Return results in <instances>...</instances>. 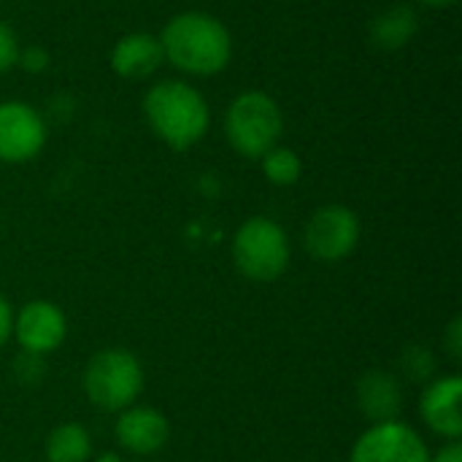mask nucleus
Wrapping results in <instances>:
<instances>
[{"instance_id": "15", "label": "nucleus", "mask_w": 462, "mask_h": 462, "mask_svg": "<svg viewBox=\"0 0 462 462\" xmlns=\"http://www.w3.org/2000/svg\"><path fill=\"white\" fill-rule=\"evenodd\" d=\"M95 455L92 436L79 422H62L57 425L46 441H43V457L46 462H89Z\"/></svg>"}, {"instance_id": "8", "label": "nucleus", "mask_w": 462, "mask_h": 462, "mask_svg": "<svg viewBox=\"0 0 462 462\" xmlns=\"http://www.w3.org/2000/svg\"><path fill=\"white\" fill-rule=\"evenodd\" d=\"M349 462H430V447L403 420L368 425L352 452Z\"/></svg>"}, {"instance_id": "21", "label": "nucleus", "mask_w": 462, "mask_h": 462, "mask_svg": "<svg viewBox=\"0 0 462 462\" xmlns=\"http://www.w3.org/2000/svg\"><path fill=\"white\" fill-rule=\"evenodd\" d=\"M46 111H49V116L51 119H57V122H68L73 114H76V97L73 95H68V92H57V95H51L49 100H46Z\"/></svg>"}, {"instance_id": "16", "label": "nucleus", "mask_w": 462, "mask_h": 462, "mask_svg": "<svg viewBox=\"0 0 462 462\" xmlns=\"http://www.w3.org/2000/svg\"><path fill=\"white\" fill-rule=\"evenodd\" d=\"M260 171L263 176L273 184V187H295L303 176V160L295 149L290 146H273L271 152H265L260 160Z\"/></svg>"}, {"instance_id": "2", "label": "nucleus", "mask_w": 462, "mask_h": 462, "mask_svg": "<svg viewBox=\"0 0 462 462\" xmlns=\"http://www.w3.org/2000/svg\"><path fill=\"white\" fill-rule=\"evenodd\" d=\"M143 116L149 130L173 152H189L211 127V106L206 95L181 79L152 84L143 95Z\"/></svg>"}, {"instance_id": "6", "label": "nucleus", "mask_w": 462, "mask_h": 462, "mask_svg": "<svg viewBox=\"0 0 462 462\" xmlns=\"http://www.w3.org/2000/svg\"><path fill=\"white\" fill-rule=\"evenodd\" d=\"M363 225L355 208L344 203L319 206L303 225V249L317 263H344L360 246Z\"/></svg>"}, {"instance_id": "11", "label": "nucleus", "mask_w": 462, "mask_h": 462, "mask_svg": "<svg viewBox=\"0 0 462 462\" xmlns=\"http://www.w3.org/2000/svg\"><path fill=\"white\" fill-rule=\"evenodd\" d=\"M114 439L125 452L135 457H152L165 449L171 439V422L160 409L133 403L116 414Z\"/></svg>"}, {"instance_id": "26", "label": "nucleus", "mask_w": 462, "mask_h": 462, "mask_svg": "<svg viewBox=\"0 0 462 462\" xmlns=\"http://www.w3.org/2000/svg\"><path fill=\"white\" fill-rule=\"evenodd\" d=\"M95 462H125L116 452H103V455H97L95 457Z\"/></svg>"}, {"instance_id": "7", "label": "nucleus", "mask_w": 462, "mask_h": 462, "mask_svg": "<svg viewBox=\"0 0 462 462\" xmlns=\"http://www.w3.org/2000/svg\"><path fill=\"white\" fill-rule=\"evenodd\" d=\"M49 138L46 116L24 100H0V162L24 165L35 160Z\"/></svg>"}, {"instance_id": "1", "label": "nucleus", "mask_w": 462, "mask_h": 462, "mask_svg": "<svg viewBox=\"0 0 462 462\" xmlns=\"http://www.w3.org/2000/svg\"><path fill=\"white\" fill-rule=\"evenodd\" d=\"M165 62L181 70L184 76L208 79L222 73L233 60V35L227 24L208 11H179L173 14L162 32Z\"/></svg>"}, {"instance_id": "25", "label": "nucleus", "mask_w": 462, "mask_h": 462, "mask_svg": "<svg viewBox=\"0 0 462 462\" xmlns=\"http://www.w3.org/2000/svg\"><path fill=\"white\" fill-rule=\"evenodd\" d=\"M422 5H428V8H449V5H455L457 0H420Z\"/></svg>"}, {"instance_id": "19", "label": "nucleus", "mask_w": 462, "mask_h": 462, "mask_svg": "<svg viewBox=\"0 0 462 462\" xmlns=\"http://www.w3.org/2000/svg\"><path fill=\"white\" fill-rule=\"evenodd\" d=\"M16 68L30 73V76H41L51 68V51L41 43H30V46H22L19 49V60H16Z\"/></svg>"}, {"instance_id": "22", "label": "nucleus", "mask_w": 462, "mask_h": 462, "mask_svg": "<svg viewBox=\"0 0 462 462\" xmlns=\"http://www.w3.org/2000/svg\"><path fill=\"white\" fill-rule=\"evenodd\" d=\"M444 352L452 357V360H460L462 357V317H452L447 330H444Z\"/></svg>"}, {"instance_id": "12", "label": "nucleus", "mask_w": 462, "mask_h": 462, "mask_svg": "<svg viewBox=\"0 0 462 462\" xmlns=\"http://www.w3.org/2000/svg\"><path fill=\"white\" fill-rule=\"evenodd\" d=\"M108 65L125 81H146L165 65L162 43L154 32H146V30L125 32L111 46Z\"/></svg>"}, {"instance_id": "17", "label": "nucleus", "mask_w": 462, "mask_h": 462, "mask_svg": "<svg viewBox=\"0 0 462 462\" xmlns=\"http://www.w3.org/2000/svg\"><path fill=\"white\" fill-rule=\"evenodd\" d=\"M398 379H406L411 384H428L439 376V357L425 344H409L398 355Z\"/></svg>"}, {"instance_id": "13", "label": "nucleus", "mask_w": 462, "mask_h": 462, "mask_svg": "<svg viewBox=\"0 0 462 462\" xmlns=\"http://www.w3.org/2000/svg\"><path fill=\"white\" fill-rule=\"evenodd\" d=\"M355 401L368 425L401 420L403 411V384L393 371L371 368L355 384Z\"/></svg>"}, {"instance_id": "9", "label": "nucleus", "mask_w": 462, "mask_h": 462, "mask_svg": "<svg viewBox=\"0 0 462 462\" xmlns=\"http://www.w3.org/2000/svg\"><path fill=\"white\" fill-rule=\"evenodd\" d=\"M68 338V317L51 300H27L24 306L14 309V333L19 352L49 357L54 355Z\"/></svg>"}, {"instance_id": "3", "label": "nucleus", "mask_w": 462, "mask_h": 462, "mask_svg": "<svg viewBox=\"0 0 462 462\" xmlns=\"http://www.w3.org/2000/svg\"><path fill=\"white\" fill-rule=\"evenodd\" d=\"M146 376L138 355L125 346H106L95 352L81 371V390L89 406L119 414L122 409L138 403Z\"/></svg>"}, {"instance_id": "24", "label": "nucleus", "mask_w": 462, "mask_h": 462, "mask_svg": "<svg viewBox=\"0 0 462 462\" xmlns=\"http://www.w3.org/2000/svg\"><path fill=\"white\" fill-rule=\"evenodd\" d=\"M430 462H462V441H444L436 452H430Z\"/></svg>"}, {"instance_id": "14", "label": "nucleus", "mask_w": 462, "mask_h": 462, "mask_svg": "<svg viewBox=\"0 0 462 462\" xmlns=\"http://www.w3.org/2000/svg\"><path fill=\"white\" fill-rule=\"evenodd\" d=\"M420 32V14L409 3H393L382 8L368 24V41L382 51L406 49Z\"/></svg>"}, {"instance_id": "10", "label": "nucleus", "mask_w": 462, "mask_h": 462, "mask_svg": "<svg viewBox=\"0 0 462 462\" xmlns=\"http://www.w3.org/2000/svg\"><path fill=\"white\" fill-rule=\"evenodd\" d=\"M420 420L422 425L444 439L460 441L462 439V379L460 374L436 376L425 384L420 395Z\"/></svg>"}, {"instance_id": "23", "label": "nucleus", "mask_w": 462, "mask_h": 462, "mask_svg": "<svg viewBox=\"0 0 462 462\" xmlns=\"http://www.w3.org/2000/svg\"><path fill=\"white\" fill-rule=\"evenodd\" d=\"M11 333H14V306H11V300L0 292V352L8 346Z\"/></svg>"}, {"instance_id": "5", "label": "nucleus", "mask_w": 462, "mask_h": 462, "mask_svg": "<svg viewBox=\"0 0 462 462\" xmlns=\"http://www.w3.org/2000/svg\"><path fill=\"white\" fill-rule=\"evenodd\" d=\"M230 254L236 271L249 282H276L284 276L292 260V246L287 230L271 217H249L244 219L230 241Z\"/></svg>"}, {"instance_id": "4", "label": "nucleus", "mask_w": 462, "mask_h": 462, "mask_svg": "<svg viewBox=\"0 0 462 462\" xmlns=\"http://www.w3.org/2000/svg\"><path fill=\"white\" fill-rule=\"evenodd\" d=\"M284 133V114L276 97L263 89L238 92L225 114V135L230 149L244 160H260L279 146Z\"/></svg>"}, {"instance_id": "18", "label": "nucleus", "mask_w": 462, "mask_h": 462, "mask_svg": "<svg viewBox=\"0 0 462 462\" xmlns=\"http://www.w3.org/2000/svg\"><path fill=\"white\" fill-rule=\"evenodd\" d=\"M11 374L16 379V384L22 387H38L46 376V357L41 355H30V352H19L11 363Z\"/></svg>"}, {"instance_id": "20", "label": "nucleus", "mask_w": 462, "mask_h": 462, "mask_svg": "<svg viewBox=\"0 0 462 462\" xmlns=\"http://www.w3.org/2000/svg\"><path fill=\"white\" fill-rule=\"evenodd\" d=\"M19 49H22V43H19L16 30H14L8 22H3V19H0V76L16 68Z\"/></svg>"}]
</instances>
